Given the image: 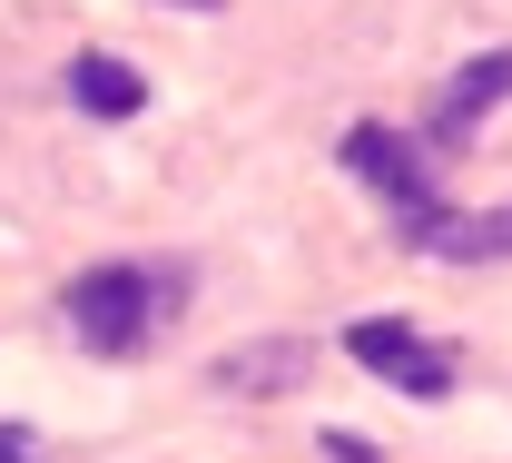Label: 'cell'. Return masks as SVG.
Returning a JSON list of instances; mask_svg holds the SVG:
<instances>
[{
  "instance_id": "2",
  "label": "cell",
  "mask_w": 512,
  "mask_h": 463,
  "mask_svg": "<svg viewBox=\"0 0 512 463\" xmlns=\"http://www.w3.org/2000/svg\"><path fill=\"white\" fill-rule=\"evenodd\" d=\"M345 168L375 188L384 207H394V237L404 247H424L434 237V217H444V188H434V158H424V138H404V129H384V119H355L345 129Z\"/></svg>"
},
{
  "instance_id": "4",
  "label": "cell",
  "mask_w": 512,
  "mask_h": 463,
  "mask_svg": "<svg viewBox=\"0 0 512 463\" xmlns=\"http://www.w3.org/2000/svg\"><path fill=\"white\" fill-rule=\"evenodd\" d=\"M512 99V50H483V60H463L444 79V99H434V119H424V158H453V148H473V129L493 119Z\"/></svg>"
},
{
  "instance_id": "8",
  "label": "cell",
  "mask_w": 512,
  "mask_h": 463,
  "mask_svg": "<svg viewBox=\"0 0 512 463\" xmlns=\"http://www.w3.org/2000/svg\"><path fill=\"white\" fill-rule=\"evenodd\" d=\"M0 463H40V434L30 424H0Z\"/></svg>"
},
{
  "instance_id": "10",
  "label": "cell",
  "mask_w": 512,
  "mask_h": 463,
  "mask_svg": "<svg viewBox=\"0 0 512 463\" xmlns=\"http://www.w3.org/2000/svg\"><path fill=\"white\" fill-rule=\"evenodd\" d=\"M178 10H227V0H178Z\"/></svg>"
},
{
  "instance_id": "6",
  "label": "cell",
  "mask_w": 512,
  "mask_h": 463,
  "mask_svg": "<svg viewBox=\"0 0 512 463\" xmlns=\"http://www.w3.org/2000/svg\"><path fill=\"white\" fill-rule=\"evenodd\" d=\"M424 257H444V266H512V207H493V217L444 207L434 237H424Z\"/></svg>"
},
{
  "instance_id": "3",
  "label": "cell",
  "mask_w": 512,
  "mask_h": 463,
  "mask_svg": "<svg viewBox=\"0 0 512 463\" xmlns=\"http://www.w3.org/2000/svg\"><path fill=\"white\" fill-rule=\"evenodd\" d=\"M345 355H355L375 385L414 395V404H444V395H453V345H434V335H414V326H394V316L345 326Z\"/></svg>"
},
{
  "instance_id": "1",
  "label": "cell",
  "mask_w": 512,
  "mask_h": 463,
  "mask_svg": "<svg viewBox=\"0 0 512 463\" xmlns=\"http://www.w3.org/2000/svg\"><path fill=\"white\" fill-rule=\"evenodd\" d=\"M178 306H188V266H89V276H69L60 286V316L69 335L89 345V355H109V365H128V355H148V335L178 326Z\"/></svg>"
},
{
  "instance_id": "9",
  "label": "cell",
  "mask_w": 512,
  "mask_h": 463,
  "mask_svg": "<svg viewBox=\"0 0 512 463\" xmlns=\"http://www.w3.org/2000/svg\"><path fill=\"white\" fill-rule=\"evenodd\" d=\"M325 454H335V463H384L375 444H365V434H325Z\"/></svg>"
},
{
  "instance_id": "7",
  "label": "cell",
  "mask_w": 512,
  "mask_h": 463,
  "mask_svg": "<svg viewBox=\"0 0 512 463\" xmlns=\"http://www.w3.org/2000/svg\"><path fill=\"white\" fill-rule=\"evenodd\" d=\"M69 99H79L89 119H138V109H148V79H138L119 50H79V60H69Z\"/></svg>"
},
{
  "instance_id": "5",
  "label": "cell",
  "mask_w": 512,
  "mask_h": 463,
  "mask_svg": "<svg viewBox=\"0 0 512 463\" xmlns=\"http://www.w3.org/2000/svg\"><path fill=\"white\" fill-rule=\"evenodd\" d=\"M306 375H316V345H306V335H256V345H227V355L207 365L217 395H286V385H306Z\"/></svg>"
}]
</instances>
